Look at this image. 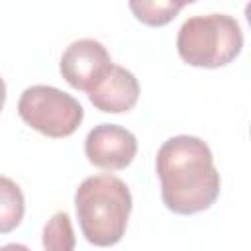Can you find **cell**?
I'll return each mask as SVG.
<instances>
[{
	"mask_svg": "<svg viewBox=\"0 0 251 251\" xmlns=\"http://www.w3.org/2000/svg\"><path fill=\"white\" fill-rule=\"evenodd\" d=\"M163 204L180 216L208 210L220 196L222 178L206 141L196 135L167 139L155 157Z\"/></svg>",
	"mask_w": 251,
	"mask_h": 251,
	"instance_id": "6da1fadb",
	"label": "cell"
},
{
	"mask_svg": "<svg viewBox=\"0 0 251 251\" xmlns=\"http://www.w3.org/2000/svg\"><path fill=\"white\" fill-rule=\"evenodd\" d=\"M75 210L86 241L96 247H110L126 233L131 212V192L127 184L114 175H94L78 184Z\"/></svg>",
	"mask_w": 251,
	"mask_h": 251,
	"instance_id": "7a4b0ae2",
	"label": "cell"
},
{
	"mask_svg": "<svg viewBox=\"0 0 251 251\" xmlns=\"http://www.w3.org/2000/svg\"><path fill=\"white\" fill-rule=\"evenodd\" d=\"M241 49V25L227 14L192 16L182 22L176 35V51L190 67H226L239 57Z\"/></svg>",
	"mask_w": 251,
	"mask_h": 251,
	"instance_id": "3957f363",
	"label": "cell"
},
{
	"mask_svg": "<svg viewBox=\"0 0 251 251\" xmlns=\"http://www.w3.org/2000/svg\"><path fill=\"white\" fill-rule=\"evenodd\" d=\"M18 114L29 127L55 139L73 135L84 118L75 96L47 84L27 86L18 100Z\"/></svg>",
	"mask_w": 251,
	"mask_h": 251,
	"instance_id": "277c9868",
	"label": "cell"
},
{
	"mask_svg": "<svg viewBox=\"0 0 251 251\" xmlns=\"http://www.w3.org/2000/svg\"><path fill=\"white\" fill-rule=\"evenodd\" d=\"M112 67V59L108 49L90 37H82L73 41L59 63V71L63 78L76 90L88 92Z\"/></svg>",
	"mask_w": 251,
	"mask_h": 251,
	"instance_id": "5b68a950",
	"label": "cell"
},
{
	"mask_svg": "<svg viewBox=\"0 0 251 251\" xmlns=\"http://www.w3.org/2000/svg\"><path fill=\"white\" fill-rule=\"evenodd\" d=\"M137 153L135 135L118 126V124H100L94 126L84 139L86 159L104 171H122L126 169Z\"/></svg>",
	"mask_w": 251,
	"mask_h": 251,
	"instance_id": "8992f818",
	"label": "cell"
},
{
	"mask_svg": "<svg viewBox=\"0 0 251 251\" xmlns=\"http://www.w3.org/2000/svg\"><path fill=\"white\" fill-rule=\"evenodd\" d=\"M86 94L96 110L106 114H122L137 104L139 82L131 71L112 63L108 73Z\"/></svg>",
	"mask_w": 251,
	"mask_h": 251,
	"instance_id": "52a82bcc",
	"label": "cell"
},
{
	"mask_svg": "<svg viewBox=\"0 0 251 251\" xmlns=\"http://www.w3.org/2000/svg\"><path fill=\"white\" fill-rule=\"evenodd\" d=\"M25 212V200L22 188L8 176L0 175V233L14 231Z\"/></svg>",
	"mask_w": 251,
	"mask_h": 251,
	"instance_id": "ba28073f",
	"label": "cell"
},
{
	"mask_svg": "<svg viewBox=\"0 0 251 251\" xmlns=\"http://www.w3.org/2000/svg\"><path fill=\"white\" fill-rule=\"evenodd\" d=\"M186 6L184 0H131L129 2V10L133 12V16L145 24V25H165L171 20H175V16Z\"/></svg>",
	"mask_w": 251,
	"mask_h": 251,
	"instance_id": "9c48e42d",
	"label": "cell"
},
{
	"mask_svg": "<svg viewBox=\"0 0 251 251\" xmlns=\"http://www.w3.org/2000/svg\"><path fill=\"white\" fill-rule=\"evenodd\" d=\"M43 249L45 251H75V231L71 216L67 212L53 214L43 227Z\"/></svg>",
	"mask_w": 251,
	"mask_h": 251,
	"instance_id": "30bf717a",
	"label": "cell"
},
{
	"mask_svg": "<svg viewBox=\"0 0 251 251\" xmlns=\"http://www.w3.org/2000/svg\"><path fill=\"white\" fill-rule=\"evenodd\" d=\"M0 251H31L27 245H22V243H6L0 247Z\"/></svg>",
	"mask_w": 251,
	"mask_h": 251,
	"instance_id": "8fae6325",
	"label": "cell"
},
{
	"mask_svg": "<svg viewBox=\"0 0 251 251\" xmlns=\"http://www.w3.org/2000/svg\"><path fill=\"white\" fill-rule=\"evenodd\" d=\"M4 102H6V82H4V78L0 76V112H2V108H4Z\"/></svg>",
	"mask_w": 251,
	"mask_h": 251,
	"instance_id": "7c38bea8",
	"label": "cell"
}]
</instances>
